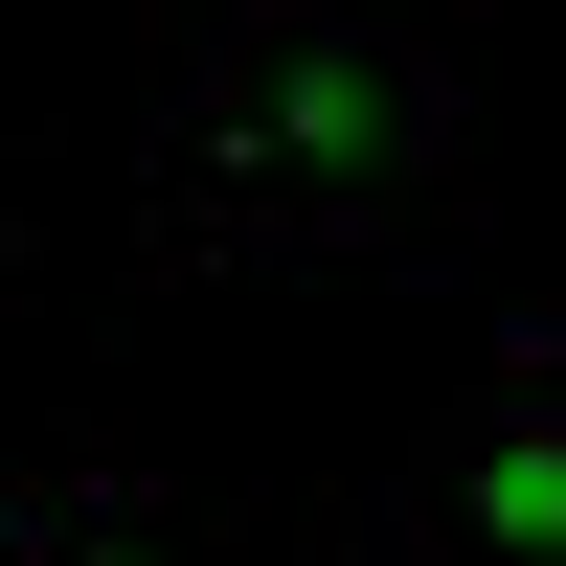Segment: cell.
<instances>
[{
	"mask_svg": "<svg viewBox=\"0 0 566 566\" xmlns=\"http://www.w3.org/2000/svg\"><path fill=\"white\" fill-rule=\"evenodd\" d=\"M453 181V23L431 0H250L159 136V250H363Z\"/></svg>",
	"mask_w": 566,
	"mask_h": 566,
	"instance_id": "1",
	"label": "cell"
},
{
	"mask_svg": "<svg viewBox=\"0 0 566 566\" xmlns=\"http://www.w3.org/2000/svg\"><path fill=\"white\" fill-rule=\"evenodd\" d=\"M408 566H566V340L499 408H453L431 499H408Z\"/></svg>",
	"mask_w": 566,
	"mask_h": 566,
	"instance_id": "2",
	"label": "cell"
},
{
	"mask_svg": "<svg viewBox=\"0 0 566 566\" xmlns=\"http://www.w3.org/2000/svg\"><path fill=\"white\" fill-rule=\"evenodd\" d=\"M45 566H227V544L181 522V499H136V476H114V499H69V544H45Z\"/></svg>",
	"mask_w": 566,
	"mask_h": 566,
	"instance_id": "3",
	"label": "cell"
},
{
	"mask_svg": "<svg viewBox=\"0 0 566 566\" xmlns=\"http://www.w3.org/2000/svg\"><path fill=\"white\" fill-rule=\"evenodd\" d=\"M69 544V476H45V453H0V566H45Z\"/></svg>",
	"mask_w": 566,
	"mask_h": 566,
	"instance_id": "4",
	"label": "cell"
}]
</instances>
